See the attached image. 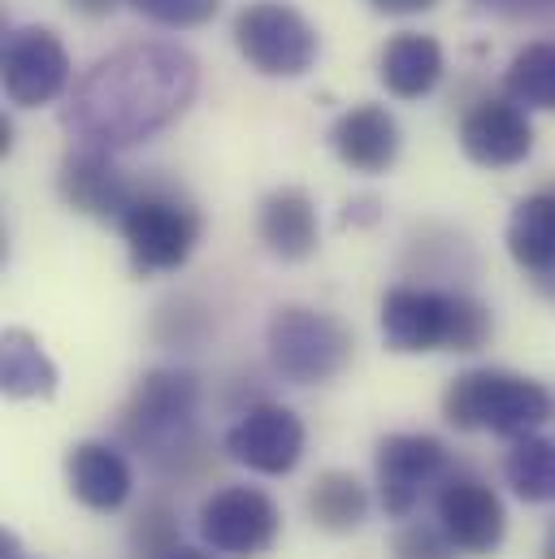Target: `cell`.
<instances>
[{
    "label": "cell",
    "mask_w": 555,
    "mask_h": 559,
    "mask_svg": "<svg viewBox=\"0 0 555 559\" xmlns=\"http://www.w3.org/2000/svg\"><path fill=\"white\" fill-rule=\"evenodd\" d=\"M447 61H442V44L434 35L421 31H400L378 61V79L395 100H421L438 87Z\"/></svg>",
    "instance_id": "obj_18"
},
{
    "label": "cell",
    "mask_w": 555,
    "mask_h": 559,
    "mask_svg": "<svg viewBox=\"0 0 555 559\" xmlns=\"http://www.w3.org/2000/svg\"><path fill=\"white\" fill-rule=\"evenodd\" d=\"M486 9H539V4H555V0H477Z\"/></svg>",
    "instance_id": "obj_30"
},
{
    "label": "cell",
    "mask_w": 555,
    "mask_h": 559,
    "mask_svg": "<svg viewBox=\"0 0 555 559\" xmlns=\"http://www.w3.org/2000/svg\"><path fill=\"white\" fill-rule=\"evenodd\" d=\"M369 4L387 17H413V13H429L438 0H369Z\"/></svg>",
    "instance_id": "obj_27"
},
{
    "label": "cell",
    "mask_w": 555,
    "mask_h": 559,
    "mask_svg": "<svg viewBox=\"0 0 555 559\" xmlns=\"http://www.w3.org/2000/svg\"><path fill=\"white\" fill-rule=\"evenodd\" d=\"M304 420L286 404H252L226 429L222 451L261 477H286L304 460Z\"/></svg>",
    "instance_id": "obj_11"
},
{
    "label": "cell",
    "mask_w": 555,
    "mask_h": 559,
    "mask_svg": "<svg viewBox=\"0 0 555 559\" xmlns=\"http://www.w3.org/2000/svg\"><path fill=\"white\" fill-rule=\"evenodd\" d=\"M543 559H555V525H552V534H547V551H543Z\"/></svg>",
    "instance_id": "obj_34"
},
{
    "label": "cell",
    "mask_w": 555,
    "mask_h": 559,
    "mask_svg": "<svg viewBox=\"0 0 555 559\" xmlns=\"http://www.w3.org/2000/svg\"><path fill=\"white\" fill-rule=\"evenodd\" d=\"M504 92L521 109H555V44H526L504 74Z\"/></svg>",
    "instance_id": "obj_23"
},
{
    "label": "cell",
    "mask_w": 555,
    "mask_h": 559,
    "mask_svg": "<svg viewBox=\"0 0 555 559\" xmlns=\"http://www.w3.org/2000/svg\"><path fill=\"white\" fill-rule=\"evenodd\" d=\"M196 413H200L196 373L174 369V365L147 369L122 413V438L152 460L182 455L196 442Z\"/></svg>",
    "instance_id": "obj_5"
},
{
    "label": "cell",
    "mask_w": 555,
    "mask_h": 559,
    "mask_svg": "<svg viewBox=\"0 0 555 559\" xmlns=\"http://www.w3.org/2000/svg\"><path fill=\"white\" fill-rule=\"evenodd\" d=\"M0 79H4V96L17 109L52 105L70 87V52L61 35L48 26L9 31L0 48Z\"/></svg>",
    "instance_id": "obj_10"
},
{
    "label": "cell",
    "mask_w": 555,
    "mask_h": 559,
    "mask_svg": "<svg viewBox=\"0 0 555 559\" xmlns=\"http://www.w3.org/2000/svg\"><path fill=\"white\" fill-rule=\"evenodd\" d=\"M308 516L326 534H356L369 516V490L347 468H326L308 486Z\"/></svg>",
    "instance_id": "obj_21"
},
{
    "label": "cell",
    "mask_w": 555,
    "mask_h": 559,
    "mask_svg": "<svg viewBox=\"0 0 555 559\" xmlns=\"http://www.w3.org/2000/svg\"><path fill=\"white\" fill-rule=\"evenodd\" d=\"M161 559H213V556H209V551H200V547H182V543H178L174 551H165Z\"/></svg>",
    "instance_id": "obj_31"
},
{
    "label": "cell",
    "mask_w": 555,
    "mask_h": 559,
    "mask_svg": "<svg viewBox=\"0 0 555 559\" xmlns=\"http://www.w3.org/2000/svg\"><path fill=\"white\" fill-rule=\"evenodd\" d=\"M235 48L265 79H299L312 70L321 44L312 22L286 0H252L235 13Z\"/></svg>",
    "instance_id": "obj_7"
},
{
    "label": "cell",
    "mask_w": 555,
    "mask_h": 559,
    "mask_svg": "<svg viewBox=\"0 0 555 559\" xmlns=\"http://www.w3.org/2000/svg\"><path fill=\"white\" fill-rule=\"evenodd\" d=\"M135 547L143 559H161L165 551L178 547V516L165 503H147L135 521Z\"/></svg>",
    "instance_id": "obj_26"
},
{
    "label": "cell",
    "mask_w": 555,
    "mask_h": 559,
    "mask_svg": "<svg viewBox=\"0 0 555 559\" xmlns=\"http://www.w3.org/2000/svg\"><path fill=\"white\" fill-rule=\"evenodd\" d=\"M464 551L447 538V530L434 521H404L391 534V559H460Z\"/></svg>",
    "instance_id": "obj_24"
},
{
    "label": "cell",
    "mask_w": 555,
    "mask_h": 559,
    "mask_svg": "<svg viewBox=\"0 0 555 559\" xmlns=\"http://www.w3.org/2000/svg\"><path fill=\"white\" fill-rule=\"evenodd\" d=\"M265 347H270L274 373L286 378L291 386H326L352 365L356 338L334 312L282 304L270 317Z\"/></svg>",
    "instance_id": "obj_4"
},
{
    "label": "cell",
    "mask_w": 555,
    "mask_h": 559,
    "mask_svg": "<svg viewBox=\"0 0 555 559\" xmlns=\"http://www.w3.org/2000/svg\"><path fill=\"white\" fill-rule=\"evenodd\" d=\"M460 147L482 169H508L534 152V127L512 96H486L464 114Z\"/></svg>",
    "instance_id": "obj_14"
},
{
    "label": "cell",
    "mask_w": 555,
    "mask_h": 559,
    "mask_svg": "<svg viewBox=\"0 0 555 559\" xmlns=\"http://www.w3.org/2000/svg\"><path fill=\"white\" fill-rule=\"evenodd\" d=\"M504 481L521 503H555V438L521 433L504 455Z\"/></svg>",
    "instance_id": "obj_22"
},
{
    "label": "cell",
    "mask_w": 555,
    "mask_h": 559,
    "mask_svg": "<svg viewBox=\"0 0 555 559\" xmlns=\"http://www.w3.org/2000/svg\"><path fill=\"white\" fill-rule=\"evenodd\" d=\"M382 343L400 356L421 352H477L491 343L495 321L486 304L460 290H434V286H391L382 295Z\"/></svg>",
    "instance_id": "obj_2"
},
{
    "label": "cell",
    "mask_w": 555,
    "mask_h": 559,
    "mask_svg": "<svg viewBox=\"0 0 555 559\" xmlns=\"http://www.w3.org/2000/svg\"><path fill=\"white\" fill-rule=\"evenodd\" d=\"M257 235L265 243V252L278 261H308L321 243V226H317V204L304 187H278L261 200L257 213Z\"/></svg>",
    "instance_id": "obj_16"
},
{
    "label": "cell",
    "mask_w": 555,
    "mask_h": 559,
    "mask_svg": "<svg viewBox=\"0 0 555 559\" xmlns=\"http://www.w3.org/2000/svg\"><path fill=\"white\" fill-rule=\"evenodd\" d=\"M369 222H378V200H374V195H356V200H347L343 226H369Z\"/></svg>",
    "instance_id": "obj_28"
},
{
    "label": "cell",
    "mask_w": 555,
    "mask_h": 559,
    "mask_svg": "<svg viewBox=\"0 0 555 559\" xmlns=\"http://www.w3.org/2000/svg\"><path fill=\"white\" fill-rule=\"evenodd\" d=\"M66 477L74 499L92 512H118L135 490V473L127 455L109 442H79L66 460Z\"/></svg>",
    "instance_id": "obj_17"
},
{
    "label": "cell",
    "mask_w": 555,
    "mask_h": 559,
    "mask_svg": "<svg viewBox=\"0 0 555 559\" xmlns=\"http://www.w3.org/2000/svg\"><path fill=\"white\" fill-rule=\"evenodd\" d=\"M378 503L391 521H409L429 486H442L451 455L434 433H387L378 442Z\"/></svg>",
    "instance_id": "obj_9"
},
{
    "label": "cell",
    "mask_w": 555,
    "mask_h": 559,
    "mask_svg": "<svg viewBox=\"0 0 555 559\" xmlns=\"http://www.w3.org/2000/svg\"><path fill=\"white\" fill-rule=\"evenodd\" d=\"M17 559H22V556H17Z\"/></svg>",
    "instance_id": "obj_35"
},
{
    "label": "cell",
    "mask_w": 555,
    "mask_h": 559,
    "mask_svg": "<svg viewBox=\"0 0 555 559\" xmlns=\"http://www.w3.org/2000/svg\"><path fill=\"white\" fill-rule=\"evenodd\" d=\"M57 382L61 373L31 330L13 325L0 334V391L9 400H52Z\"/></svg>",
    "instance_id": "obj_19"
},
{
    "label": "cell",
    "mask_w": 555,
    "mask_h": 559,
    "mask_svg": "<svg viewBox=\"0 0 555 559\" xmlns=\"http://www.w3.org/2000/svg\"><path fill=\"white\" fill-rule=\"evenodd\" d=\"M330 147L356 174H387L400 156V122L387 105H352L330 127Z\"/></svg>",
    "instance_id": "obj_15"
},
{
    "label": "cell",
    "mask_w": 555,
    "mask_h": 559,
    "mask_svg": "<svg viewBox=\"0 0 555 559\" xmlns=\"http://www.w3.org/2000/svg\"><path fill=\"white\" fill-rule=\"evenodd\" d=\"M508 257L526 274H543L555 265V187L517 200L508 217Z\"/></svg>",
    "instance_id": "obj_20"
},
{
    "label": "cell",
    "mask_w": 555,
    "mask_h": 559,
    "mask_svg": "<svg viewBox=\"0 0 555 559\" xmlns=\"http://www.w3.org/2000/svg\"><path fill=\"white\" fill-rule=\"evenodd\" d=\"M278 503L257 486H222L200 503V538L217 556H265L278 543Z\"/></svg>",
    "instance_id": "obj_8"
},
{
    "label": "cell",
    "mask_w": 555,
    "mask_h": 559,
    "mask_svg": "<svg viewBox=\"0 0 555 559\" xmlns=\"http://www.w3.org/2000/svg\"><path fill=\"white\" fill-rule=\"evenodd\" d=\"M118 226L135 274H174L200 243V213L165 187H139Z\"/></svg>",
    "instance_id": "obj_6"
},
{
    "label": "cell",
    "mask_w": 555,
    "mask_h": 559,
    "mask_svg": "<svg viewBox=\"0 0 555 559\" xmlns=\"http://www.w3.org/2000/svg\"><path fill=\"white\" fill-rule=\"evenodd\" d=\"M555 417V395L512 369H464L442 391V420L460 433L521 438Z\"/></svg>",
    "instance_id": "obj_3"
},
{
    "label": "cell",
    "mask_w": 555,
    "mask_h": 559,
    "mask_svg": "<svg viewBox=\"0 0 555 559\" xmlns=\"http://www.w3.org/2000/svg\"><path fill=\"white\" fill-rule=\"evenodd\" d=\"M534 286H539V290L555 304V265L552 270H543V274H534Z\"/></svg>",
    "instance_id": "obj_32"
},
{
    "label": "cell",
    "mask_w": 555,
    "mask_h": 559,
    "mask_svg": "<svg viewBox=\"0 0 555 559\" xmlns=\"http://www.w3.org/2000/svg\"><path fill=\"white\" fill-rule=\"evenodd\" d=\"M438 525L464 556H495L508 534L504 499L473 473H447L434 499Z\"/></svg>",
    "instance_id": "obj_12"
},
{
    "label": "cell",
    "mask_w": 555,
    "mask_h": 559,
    "mask_svg": "<svg viewBox=\"0 0 555 559\" xmlns=\"http://www.w3.org/2000/svg\"><path fill=\"white\" fill-rule=\"evenodd\" d=\"M9 147H13V122L0 118V156H9Z\"/></svg>",
    "instance_id": "obj_33"
},
{
    "label": "cell",
    "mask_w": 555,
    "mask_h": 559,
    "mask_svg": "<svg viewBox=\"0 0 555 559\" xmlns=\"http://www.w3.org/2000/svg\"><path fill=\"white\" fill-rule=\"evenodd\" d=\"M70 4V13H79V17H109L122 0H66Z\"/></svg>",
    "instance_id": "obj_29"
},
{
    "label": "cell",
    "mask_w": 555,
    "mask_h": 559,
    "mask_svg": "<svg viewBox=\"0 0 555 559\" xmlns=\"http://www.w3.org/2000/svg\"><path fill=\"white\" fill-rule=\"evenodd\" d=\"M57 191L74 213L92 222H122L139 195V187H131V178L105 147H70L57 169Z\"/></svg>",
    "instance_id": "obj_13"
},
{
    "label": "cell",
    "mask_w": 555,
    "mask_h": 559,
    "mask_svg": "<svg viewBox=\"0 0 555 559\" xmlns=\"http://www.w3.org/2000/svg\"><path fill=\"white\" fill-rule=\"evenodd\" d=\"M139 17L156 22V26H169V31H191V26H204L217 17L222 0H127Z\"/></svg>",
    "instance_id": "obj_25"
},
{
    "label": "cell",
    "mask_w": 555,
    "mask_h": 559,
    "mask_svg": "<svg viewBox=\"0 0 555 559\" xmlns=\"http://www.w3.org/2000/svg\"><path fill=\"white\" fill-rule=\"evenodd\" d=\"M200 66L187 48L147 39L101 57L70 92L61 127L74 147L122 152L174 127L196 100Z\"/></svg>",
    "instance_id": "obj_1"
}]
</instances>
